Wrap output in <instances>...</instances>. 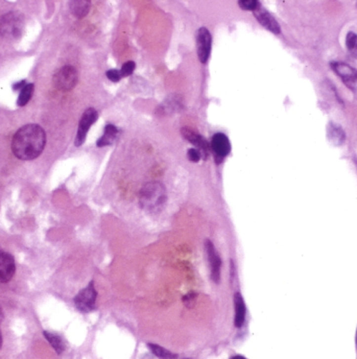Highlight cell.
<instances>
[{"label": "cell", "instance_id": "obj_1", "mask_svg": "<svg viewBox=\"0 0 357 359\" xmlns=\"http://www.w3.org/2000/svg\"><path fill=\"white\" fill-rule=\"evenodd\" d=\"M46 144V134L38 124H26L16 132L12 140L15 157L23 161L38 158Z\"/></svg>", "mask_w": 357, "mask_h": 359}, {"label": "cell", "instance_id": "obj_2", "mask_svg": "<svg viewBox=\"0 0 357 359\" xmlns=\"http://www.w3.org/2000/svg\"><path fill=\"white\" fill-rule=\"evenodd\" d=\"M166 199V189L159 182L145 184L139 193V204L141 208L150 213L160 211L165 204Z\"/></svg>", "mask_w": 357, "mask_h": 359}, {"label": "cell", "instance_id": "obj_3", "mask_svg": "<svg viewBox=\"0 0 357 359\" xmlns=\"http://www.w3.org/2000/svg\"><path fill=\"white\" fill-rule=\"evenodd\" d=\"M24 16L20 12H10L0 19V36L6 40L19 39L24 32Z\"/></svg>", "mask_w": 357, "mask_h": 359}, {"label": "cell", "instance_id": "obj_4", "mask_svg": "<svg viewBox=\"0 0 357 359\" xmlns=\"http://www.w3.org/2000/svg\"><path fill=\"white\" fill-rule=\"evenodd\" d=\"M78 72L75 67L64 66L53 76V85L61 91H70L78 82Z\"/></svg>", "mask_w": 357, "mask_h": 359}, {"label": "cell", "instance_id": "obj_5", "mask_svg": "<svg viewBox=\"0 0 357 359\" xmlns=\"http://www.w3.org/2000/svg\"><path fill=\"white\" fill-rule=\"evenodd\" d=\"M97 292L95 290L93 282H91L86 288L80 290L75 298L77 308L81 312H89L95 307V301Z\"/></svg>", "mask_w": 357, "mask_h": 359}, {"label": "cell", "instance_id": "obj_6", "mask_svg": "<svg viewBox=\"0 0 357 359\" xmlns=\"http://www.w3.org/2000/svg\"><path fill=\"white\" fill-rule=\"evenodd\" d=\"M97 117H98V113L93 108H89L84 112L83 116H81L80 120H79V128H78V133H77L76 141H75V144L77 146H80L85 142L87 133L90 130L91 125H92L97 120Z\"/></svg>", "mask_w": 357, "mask_h": 359}, {"label": "cell", "instance_id": "obj_7", "mask_svg": "<svg viewBox=\"0 0 357 359\" xmlns=\"http://www.w3.org/2000/svg\"><path fill=\"white\" fill-rule=\"evenodd\" d=\"M212 45V37L206 27H200L197 32V46L198 56L199 61L206 64L210 58Z\"/></svg>", "mask_w": 357, "mask_h": 359}, {"label": "cell", "instance_id": "obj_8", "mask_svg": "<svg viewBox=\"0 0 357 359\" xmlns=\"http://www.w3.org/2000/svg\"><path fill=\"white\" fill-rule=\"evenodd\" d=\"M331 67L336 75L342 79L345 85L353 91L357 90V70L347 65L346 63L334 62L331 63Z\"/></svg>", "mask_w": 357, "mask_h": 359}, {"label": "cell", "instance_id": "obj_9", "mask_svg": "<svg viewBox=\"0 0 357 359\" xmlns=\"http://www.w3.org/2000/svg\"><path fill=\"white\" fill-rule=\"evenodd\" d=\"M210 149L215 155L217 161H222L225 157L229 155L231 151V144L229 138L223 133H216L211 139Z\"/></svg>", "mask_w": 357, "mask_h": 359}, {"label": "cell", "instance_id": "obj_10", "mask_svg": "<svg viewBox=\"0 0 357 359\" xmlns=\"http://www.w3.org/2000/svg\"><path fill=\"white\" fill-rule=\"evenodd\" d=\"M181 134L184 137L185 140L189 141L191 144H194L197 149L202 153L204 159L208 158L210 150L211 149H210V145L208 144L204 137H202L198 133L191 130L189 127H183L181 130Z\"/></svg>", "mask_w": 357, "mask_h": 359}, {"label": "cell", "instance_id": "obj_11", "mask_svg": "<svg viewBox=\"0 0 357 359\" xmlns=\"http://www.w3.org/2000/svg\"><path fill=\"white\" fill-rule=\"evenodd\" d=\"M16 263L14 257L5 252L0 253V283H7L14 277Z\"/></svg>", "mask_w": 357, "mask_h": 359}, {"label": "cell", "instance_id": "obj_12", "mask_svg": "<svg viewBox=\"0 0 357 359\" xmlns=\"http://www.w3.org/2000/svg\"><path fill=\"white\" fill-rule=\"evenodd\" d=\"M254 16L258 22L265 27V29L272 32L273 34L279 35L281 33V29L279 23L276 21V19L267 11L265 8L260 4L259 7L254 12Z\"/></svg>", "mask_w": 357, "mask_h": 359}, {"label": "cell", "instance_id": "obj_13", "mask_svg": "<svg viewBox=\"0 0 357 359\" xmlns=\"http://www.w3.org/2000/svg\"><path fill=\"white\" fill-rule=\"evenodd\" d=\"M206 247H207V253H208V258L210 263V270H211V279L215 282H219V278H221V266H222V260L219 258V255L213 243L207 240L206 241Z\"/></svg>", "mask_w": 357, "mask_h": 359}, {"label": "cell", "instance_id": "obj_14", "mask_svg": "<svg viewBox=\"0 0 357 359\" xmlns=\"http://www.w3.org/2000/svg\"><path fill=\"white\" fill-rule=\"evenodd\" d=\"M235 326L237 328H240L245 319V305L242 297L240 293L235 294Z\"/></svg>", "mask_w": 357, "mask_h": 359}, {"label": "cell", "instance_id": "obj_15", "mask_svg": "<svg viewBox=\"0 0 357 359\" xmlns=\"http://www.w3.org/2000/svg\"><path fill=\"white\" fill-rule=\"evenodd\" d=\"M118 134L117 127L114 124H107L104 131V135L99 138L96 142V145L98 147H103L112 144L115 140V138Z\"/></svg>", "mask_w": 357, "mask_h": 359}, {"label": "cell", "instance_id": "obj_16", "mask_svg": "<svg viewBox=\"0 0 357 359\" xmlns=\"http://www.w3.org/2000/svg\"><path fill=\"white\" fill-rule=\"evenodd\" d=\"M327 133H328V138L333 144L341 145L344 143L345 133L343 131V128L338 126L337 124L334 123L329 124L327 127Z\"/></svg>", "mask_w": 357, "mask_h": 359}, {"label": "cell", "instance_id": "obj_17", "mask_svg": "<svg viewBox=\"0 0 357 359\" xmlns=\"http://www.w3.org/2000/svg\"><path fill=\"white\" fill-rule=\"evenodd\" d=\"M70 11L77 18L86 17L90 11V2L85 0H76V1L70 2Z\"/></svg>", "mask_w": 357, "mask_h": 359}, {"label": "cell", "instance_id": "obj_18", "mask_svg": "<svg viewBox=\"0 0 357 359\" xmlns=\"http://www.w3.org/2000/svg\"><path fill=\"white\" fill-rule=\"evenodd\" d=\"M43 334H44L45 338L47 339V342L54 349V351H56L58 354H61L64 350H65V343H64V340L62 339L61 336H59L58 334L48 332V331H44Z\"/></svg>", "mask_w": 357, "mask_h": 359}, {"label": "cell", "instance_id": "obj_19", "mask_svg": "<svg viewBox=\"0 0 357 359\" xmlns=\"http://www.w3.org/2000/svg\"><path fill=\"white\" fill-rule=\"evenodd\" d=\"M34 84H26L21 90H20V94L19 97H18L17 100V105L19 107H24L29 101L31 100L33 93H34Z\"/></svg>", "mask_w": 357, "mask_h": 359}, {"label": "cell", "instance_id": "obj_20", "mask_svg": "<svg viewBox=\"0 0 357 359\" xmlns=\"http://www.w3.org/2000/svg\"><path fill=\"white\" fill-rule=\"evenodd\" d=\"M149 347L152 350V352L160 359H177L178 358V356L176 354L171 353L170 351H168V350L164 349L158 345L149 344Z\"/></svg>", "mask_w": 357, "mask_h": 359}, {"label": "cell", "instance_id": "obj_21", "mask_svg": "<svg viewBox=\"0 0 357 359\" xmlns=\"http://www.w3.org/2000/svg\"><path fill=\"white\" fill-rule=\"evenodd\" d=\"M346 45L349 52L354 57H357V35L350 32L346 38Z\"/></svg>", "mask_w": 357, "mask_h": 359}, {"label": "cell", "instance_id": "obj_22", "mask_svg": "<svg viewBox=\"0 0 357 359\" xmlns=\"http://www.w3.org/2000/svg\"><path fill=\"white\" fill-rule=\"evenodd\" d=\"M238 5L240 6L241 10L255 12L259 7L260 3L257 0H240V1H238Z\"/></svg>", "mask_w": 357, "mask_h": 359}, {"label": "cell", "instance_id": "obj_23", "mask_svg": "<svg viewBox=\"0 0 357 359\" xmlns=\"http://www.w3.org/2000/svg\"><path fill=\"white\" fill-rule=\"evenodd\" d=\"M135 67H136L135 63L132 62V61L124 63L122 65V67H121V70H119V71H120L121 78H125V77L131 76L132 73L134 72V70H135Z\"/></svg>", "mask_w": 357, "mask_h": 359}, {"label": "cell", "instance_id": "obj_24", "mask_svg": "<svg viewBox=\"0 0 357 359\" xmlns=\"http://www.w3.org/2000/svg\"><path fill=\"white\" fill-rule=\"evenodd\" d=\"M187 157L191 162L197 163L203 158V156H202V153H200L198 149H190L187 153Z\"/></svg>", "mask_w": 357, "mask_h": 359}, {"label": "cell", "instance_id": "obj_25", "mask_svg": "<svg viewBox=\"0 0 357 359\" xmlns=\"http://www.w3.org/2000/svg\"><path fill=\"white\" fill-rule=\"evenodd\" d=\"M107 78L111 80V81H114V82H117L120 80L121 79V75H120V71L117 70V69H111V70H108L107 73H106Z\"/></svg>", "mask_w": 357, "mask_h": 359}, {"label": "cell", "instance_id": "obj_26", "mask_svg": "<svg viewBox=\"0 0 357 359\" xmlns=\"http://www.w3.org/2000/svg\"><path fill=\"white\" fill-rule=\"evenodd\" d=\"M196 299H197V294L195 292H190V293L186 294L184 298H183V302L185 303V305L191 306L192 304H194V302L196 301Z\"/></svg>", "mask_w": 357, "mask_h": 359}, {"label": "cell", "instance_id": "obj_27", "mask_svg": "<svg viewBox=\"0 0 357 359\" xmlns=\"http://www.w3.org/2000/svg\"><path fill=\"white\" fill-rule=\"evenodd\" d=\"M25 85H26L25 80H21L20 82H17V84H14L13 85V89L14 90H21Z\"/></svg>", "mask_w": 357, "mask_h": 359}, {"label": "cell", "instance_id": "obj_28", "mask_svg": "<svg viewBox=\"0 0 357 359\" xmlns=\"http://www.w3.org/2000/svg\"><path fill=\"white\" fill-rule=\"evenodd\" d=\"M2 319H3V312H2V309L0 308V323H1Z\"/></svg>", "mask_w": 357, "mask_h": 359}, {"label": "cell", "instance_id": "obj_29", "mask_svg": "<svg viewBox=\"0 0 357 359\" xmlns=\"http://www.w3.org/2000/svg\"><path fill=\"white\" fill-rule=\"evenodd\" d=\"M231 359H246V358H244L243 356H240V355H237V356H234V357H232Z\"/></svg>", "mask_w": 357, "mask_h": 359}, {"label": "cell", "instance_id": "obj_30", "mask_svg": "<svg viewBox=\"0 0 357 359\" xmlns=\"http://www.w3.org/2000/svg\"><path fill=\"white\" fill-rule=\"evenodd\" d=\"M1 345H2V335L1 332H0V348H1Z\"/></svg>", "mask_w": 357, "mask_h": 359}, {"label": "cell", "instance_id": "obj_31", "mask_svg": "<svg viewBox=\"0 0 357 359\" xmlns=\"http://www.w3.org/2000/svg\"><path fill=\"white\" fill-rule=\"evenodd\" d=\"M356 345H357V334H356Z\"/></svg>", "mask_w": 357, "mask_h": 359}, {"label": "cell", "instance_id": "obj_32", "mask_svg": "<svg viewBox=\"0 0 357 359\" xmlns=\"http://www.w3.org/2000/svg\"><path fill=\"white\" fill-rule=\"evenodd\" d=\"M185 359H188V358H185Z\"/></svg>", "mask_w": 357, "mask_h": 359}]
</instances>
